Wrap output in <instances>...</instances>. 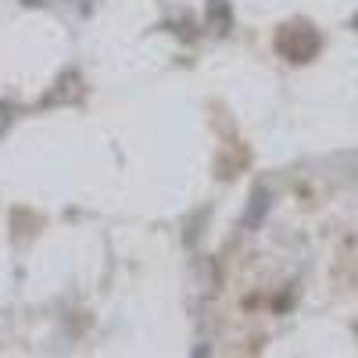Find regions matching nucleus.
Listing matches in <instances>:
<instances>
[{
  "label": "nucleus",
  "mask_w": 358,
  "mask_h": 358,
  "mask_svg": "<svg viewBox=\"0 0 358 358\" xmlns=\"http://www.w3.org/2000/svg\"><path fill=\"white\" fill-rule=\"evenodd\" d=\"M276 47L290 57V62H308V57L319 50V36L308 25H287L276 33Z\"/></svg>",
  "instance_id": "nucleus-1"
}]
</instances>
